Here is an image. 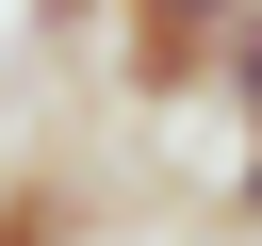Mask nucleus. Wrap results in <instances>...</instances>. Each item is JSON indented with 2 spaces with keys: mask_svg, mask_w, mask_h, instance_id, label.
Returning a JSON list of instances; mask_svg holds the SVG:
<instances>
[{
  "mask_svg": "<svg viewBox=\"0 0 262 246\" xmlns=\"http://www.w3.org/2000/svg\"><path fill=\"white\" fill-rule=\"evenodd\" d=\"M229 16H246V0H131V16H115V33H131V98H180V82H213Z\"/></svg>",
  "mask_w": 262,
  "mask_h": 246,
  "instance_id": "nucleus-1",
  "label": "nucleus"
},
{
  "mask_svg": "<svg viewBox=\"0 0 262 246\" xmlns=\"http://www.w3.org/2000/svg\"><path fill=\"white\" fill-rule=\"evenodd\" d=\"M98 16H131V0H33V33L66 49V33H98Z\"/></svg>",
  "mask_w": 262,
  "mask_h": 246,
  "instance_id": "nucleus-2",
  "label": "nucleus"
}]
</instances>
